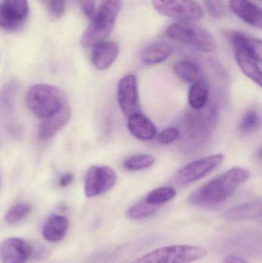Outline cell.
Wrapping results in <instances>:
<instances>
[{"label": "cell", "instance_id": "cell-1", "mask_svg": "<svg viewBox=\"0 0 262 263\" xmlns=\"http://www.w3.org/2000/svg\"><path fill=\"white\" fill-rule=\"evenodd\" d=\"M249 177L250 173L246 168H230L195 190L189 196V202L198 206L205 207L223 203Z\"/></svg>", "mask_w": 262, "mask_h": 263}, {"label": "cell", "instance_id": "cell-2", "mask_svg": "<svg viewBox=\"0 0 262 263\" xmlns=\"http://www.w3.org/2000/svg\"><path fill=\"white\" fill-rule=\"evenodd\" d=\"M232 44L235 60L245 75L261 86V41L243 32H235Z\"/></svg>", "mask_w": 262, "mask_h": 263}, {"label": "cell", "instance_id": "cell-3", "mask_svg": "<svg viewBox=\"0 0 262 263\" xmlns=\"http://www.w3.org/2000/svg\"><path fill=\"white\" fill-rule=\"evenodd\" d=\"M123 0H102L92 23L82 35V46L92 47L104 41L112 32L119 13Z\"/></svg>", "mask_w": 262, "mask_h": 263}, {"label": "cell", "instance_id": "cell-4", "mask_svg": "<svg viewBox=\"0 0 262 263\" xmlns=\"http://www.w3.org/2000/svg\"><path fill=\"white\" fill-rule=\"evenodd\" d=\"M66 97L59 88L49 84H37L30 88L26 103L31 112L38 118L46 119L65 106Z\"/></svg>", "mask_w": 262, "mask_h": 263}, {"label": "cell", "instance_id": "cell-5", "mask_svg": "<svg viewBox=\"0 0 262 263\" xmlns=\"http://www.w3.org/2000/svg\"><path fill=\"white\" fill-rule=\"evenodd\" d=\"M207 250L190 245H172L156 249L132 263H192L203 259Z\"/></svg>", "mask_w": 262, "mask_h": 263}, {"label": "cell", "instance_id": "cell-6", "mask_svg": "<svg viewBox=\"0 0 262 263\" xmlns=\"http://www.w3.org/2000/svg\"><path fill=\"white\" fill-rule=\"evenodd\" d=\"M155 10L162 15L181 22L196 21L203 17V10L195 0H152Z\"/></svg>", "mask_w": 262, "mask_h": 263}, {"label": "cell", "instance_id": "cell-7", "mask_svg": "<svg viewBox=\"0 0 262 263\" xmlns=\"http://www.w3.org/2000/svg\"><path fill=\"white\" fill-rule=\"evenodd\" d=\"M224 159L223 154L218 153L193 161L177 172L175 176V182L182 185L196 182L219 166Z\"/></svg>", "mask_w": 262, "mask_h": 263}, {"label": "cell", "instance_id": "cell-8", "mask_svg": "<svg viewBox=\"0 0 262 263\" xmlns=\"http://www.w3.org/2000/svg\"><path fill=\"white\" fill-rule=\"evenodd\" d=\"M117 182L115 172L106 165H94L86 173L85 179V194L94 198L112 190Z\"/></svg>", "mask_w": 262, "mask_h": 263}, {"label": "cell", "instance_id": "cell-9", "mask_svg": "<svg viewBox=\"0 0 262 263\" xmlns=\"http://www.w3.org/2000/svg\"><path fill=\"white\" fill-rule=\"evenodd\" d=\"M29 12L27 0H4L0 5V27L6 30L18 29Z\"/></svg>", "mask_w": 262, "mask_h": 263}, {"label": "cell", "instance_id": "cell-10", "mask_svg": "<svg viewBox=\"0 0 262 263\" xmlns=\"http://www.w3.org/2000/svg\"><path fill=\"white\" fill-rule=\"evenodd\" d=\"M117 100L120 109L126 117H131L138 112V82L135 76L129 74L120 80L117 91Z\"/></svg>", "mask_w": 262, "mask_h": 263}, {"label": "cell", "instance_id": "cell-11", "mask_svg": "<svg viewBox=\"0 0 262 263\" xmlns=\"http://www.w3.org/2000/svg\"><path fill=\"white\" fill-rule=\"evenodd\" d=\"M32 253L31 246L20 238H8L0 245V259L3 263H26Z\"/></svg>", "mask_w": 262, "mask_h": 263}, {"label": "cell", "instance_id": "cell-12", "mask_svg": "<svg viewBox=\"0 0 262 263\" xmlns=\"http://www.w3.org/2000/svg\"><path fill=\"white\" fill-rule=\"evenodd\" d=\"M71 110L69 106L65 105L59 111L51 117L43 119L38 129V136L41 140L46 141L52 139L65 125L69 121Z\"/></svg>", "mask_w": 262, "mask_h": 263}, {"label": "cell", "instance_id": "cell-13", "mask_svg": "<svg viewBox=\"0 0 262 263\" xmlns=\"http://www.w3.org/2000/svg\"><path fill=\"white\" fill-rule=\"evenodd\" d=\"M119 47L114 42H102L94 46L92 52V64L98 70L110 67L118 57Z\"/></svg>", "mask_w": 262, "mask_h": 263}, {"label": "cell", "instance_id": "cell-14", "mask_svg": "<svg viewBox=\"0 0 262 263\" xmlns=\"http://www.w3.org/2000/svg\"><path fill=\"white\" fill-rule=\"evenodd\" d=\"M232 12L243 21L257 29L262 27L261 9L249 0H230Z\"/></svg>", "mask_w": 262, "mask_h": 263}, {"label": "cell", "instance_id": "cell-15", "mask_svg": "<svg viewBox=\"0 0 262 263\" xmlns=\"http://www.w3.org/2000/svg\"><path fill=\"white\" fill-rule=\"evenodd\" d=\"M127 127L131 134L139 140H151L156 136L157 129L155 125L139 112L129 117Z\"/></svg>", "mask_w": 262, "mask_h": 263}, {"label": "cell", "instance_id": "cell-16", "mask_svg": "<svg viewBox=\"0 0 262 263\" xmlns=\"http://www.w3.org/2000/svg\"><path fill=\"white\" fill-rule=\"evenodd\" d=\"M261 215V200L255 199L229 209L225 213L224 217L229 221H243L258 219Z\"/></svg>", "mask_w": 262, "mask_h": 263}, {"label": "cell", "instance_id": "cell-17", "mask_svg": "<svg viewBox=\"0 0 262 263\" xmlns=\"http://www.w3.org/2000/svg\"><path fill=\"white\" fill-rule=\"evenodd\" d=\"M69 221L65 216L53 215L43 225L42 234L46 240L51 242L61 241L67 233Z\"/></svg>", "mask_w": 262, "mask_h": 263}, {"label": "cell", "instance_id": "cell-18", "mask_svg": "<svg viewBox=\"0 0 262 263\" xmlns=\"http://www.w3.org/2000/svg\"><path fill=\"white\" fill-rule=\"evenodd\" d=\"M189 45L203 52H212L217 48V43L212 34L198 26L189 24Z\"/></svg>", "mask_w": 262, "mask_h": 263}, {"label": "cell", "instance_id": "cell-19", "mask_svg": "<svg viewBox=\"0 0 262 263\" xmlns=\"http://www.w3.org/2000/svg\"><path fill=\"white\" fill-rule=\"evenodd\" d=\"M172 52L170 45L164 42L152 43L144 49L142 60L146 65H155L166 61Z\"/></svg>", "mask_w": 262, "mask_h": 263}, {"label": "cell", "instance_id": "cell-20", "mask_svg": "<svg viewBox=\"0 0 262 263\" xmlns=\"http://www.w3.org/2000/svg\"><path fill=\"white\" fill-rule=\"evenodd\" d=\"M18 91V82L9 81L0 91V114L3 117H10L13 114L15 98Z\"/></svg>", "mask_w": 262, "mask_h": 263}, {"label": "cell", "instance_id": "cell-21", "mask_svg": "<svg viewBox=\"0 0 262 263\" xmlns=\"http://www.w3.org/2000/svg\"><path fill=\"white\" fill-rule=\"evenodd\" d=\"M209 89L205 83L197 80L192 83L189 92V103L194 110L203 109L207 104Z\"/></svg>", "mask_w": 262, "mask_h": 263}, {"label": "cell", "instance_id": "cell-22", "mask_svg": "<svg viewBox=\"0 0 262 263\" xmlns=\"http://www.w3.org/2000/svg\"><path fill=\"white\" fill-rule=\"evenodd\" d=\"M195 111V112H191L189 114L186 120L187 133L194 137L199 136L201 133L206 132L209 127L208 123H210L212 120V119H208L206 111L203 112H198V110Z\"/></svg>", "mask_w": 262, "mask_h": 263}, {"label": "cell", "instance_id": "cell-23", "mask_svg": "<svg viewBox=\"0 0 262 263\" xmlns=\"http://www.w3.org/2000/svg\"><path fill=\"white\" fill-rule=\"evenodd\" d=\"M174 72L180 80L191 84L196 82L199 77V70L196 65L186 60L175 63Z\"/></svg>", "mask_w": 262, "mask_h": 263}, {"label": "cell", "instance_id": "cell-24", "mask_svg": "<svg viewBox=\"0 0 262 263\" xmlns=\"http://www.w3.org/2000/svg\"><path fill=\"white\" fill-rule=\"evenodd\" d=\"M176 190L172 187H160L151 191L145 200L152 205L160 206L166 202H170L176 196Z\"/></svg>", "mask_w": 262, "mask_h": 263}, {"label": "cell", "instance_id": "cell-25", "mask_svg": "<svg viewBox=\"0 0 262 263\" xmlns=\"http://www.w3.org/2000/svg\"><path fill=\"white\" fill-rule=\"evenodd\" d=\"M158 209V206L149 204L144 199L130 207L127 211V216L132 220H142L155 215Z\"/></svg>", "mask_w": 262, "mask_h": 263}, {"label": "cell", "instance_id": "cell-26", "mask_svg": "<svg viewBox=\"0 0 262 263\" xmlns=\"http://www.w3.org/2000/svg\"><path fill=\"white\" fill-rule=\"evenodd\" d=\"M155 159L150 154H137L126 159L123 166L130 171H141L154 165Z\"/></svg>", "mask_w": 262, "mask_h": 263}, {"label": "cell", "instance_id": "cell-27", "mask_svg": "<svg viewBox=\"0 0 262 263\" xmlns=\"http://www.w3.org/2000/svg\"><path fill=\"white\" fill-rule=\"evenodd\" d=\"M261 124V114L255 108L246 111L241 119L240 129L244 133H252L259 129Z\"/></svg>", "mask_w": 262, "mask_h": 263}, {"label": "cell", "instance_id": "cell-28", "mask_svg": "<svg viewBox=\"0 0 262 263\" xmlns=\"http://www.w3.org/2000/svg\"><path fill=\"white\" fill-rule=\"evenodd\" d=\"M31 211L30 205L27 203L15 204L12 205L5 215V221L10 226L15 225L21 222L29 215Z\"/></svg>", "mask_w": 262, "mask_h": 263}, {"label": "cell", "instance_id": "cell-29", "mask_svg": "<svg viewBox=\"0 0 262 263\" xmlns=\"http://www.w3.org/2000/svg\"><path fill=\"white\" fill-rule=\"evenodd\" d=\"M209 13L215 18H221L226 14V6L223 0H204Z\"/></svg>", "mask_w": 262, "mask_h": 263}, {"label": "cell", "instance_id": "cell-30", "mask_svg": "<svg viewBox=\"0 0 262 263\" xmlns=\"http://www.w3.org/2000/svg\"><path fill=\"white\" fill-rule=\"evenodd\" d=\"M179 136V131L176 128H168L158 133L156 139L160 144L169 145L176 140Z\"/></svg>", "mask_w": 262, "mask_h": 263}, {"label": "cell", "instance_id": "cell-31", "mask_svg": "<svg viewBox=\"0 0 262 263\" xmlns=\"http://www.w3.org/2000/svg\"><path fill=\"white\" fill-rule=\"evenodd\" d=\"M66 0H50L49 10L52 15L59 18L66 10Z\"/></svg>", "mask_w": 262, "mask_h": 263}, {"label": "cell", "instance_id": "cell-32", "mask_svg": "<svg viewBox=\"0 0 262 263\" xmlns=\"http://www.w3.org/2000/svg\"><path fill=\"white\" fill-rule=\"evenodd\" d=\"M86 16L92 20L96 14V0H78Z\"/></svg>", "mask_w": 262, "mask_h": 263}, {"label": "cell", "instance_id": "cell-33", "mask_svg": "<svg viewBox=\"0 0 262 263\" xmlns=\"http://www.w3.org/2000/svg\"><path fill=\"white\" fill-rule=\"evenodd\" d=\"M74 180V176L72 173H66L61 176V178L58 181V184L59 186L62 188H65V187L69 186Z\"/></svg>", "mask_w": 262, "mask_h": 263}, {"label": "cell", "instance_id": "cell-34", "mask_svg": "<svg viewBox=\"0 0 262 263\" xmlns=\"http://www.w3.org/2000/svg\"><path fill=\"white\" fill-rule=\"evenodd\" d=\"M223 263H247L243 258L237 256H229L224 259Z\"/></svg>", "mask_w": 262, "mask_h": 263}]
</instances>
